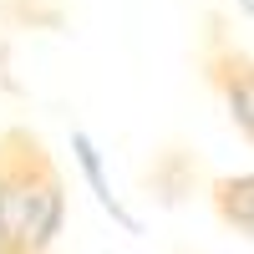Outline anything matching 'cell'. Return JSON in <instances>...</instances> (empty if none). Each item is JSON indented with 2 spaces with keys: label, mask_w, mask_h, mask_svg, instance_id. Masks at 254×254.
<instances>
[{
  "label": "cell",
  "mask_w": 254,
  "mask_h": 254,
  "mask_svg": "<svg viewBox=\"0 0 254 254\" xmlns=\"http://www.w3.org/2000/svg\"><path fill=\"white\" fill-rule=\"evenodd\" d=\"M66 229V178L46 137L26 122L0 127V254H51Z\"/></svg>",
  "instance_id": "obj_1"
},
{
  "label": "cell",
  "mask_w": 254,
  "mask_h": 254,
  "mask_svg": "<svg viewBox=\"0 0 254 254\" xmlns=\"http://www.w3.org/2000/svg\"><path fill=\"white\" fill-rule=\"evenodd\" d=\"M198 71L203 81L224 97L229 122L239 127V137L254 142V56L224 31L219 15H208V31L198 41Z\"/></svg>",
  "instance_id": "obj_2"
},
{
  "label": "cell",
  "mask_w": 254,
  "mask_h": 254,
  "mask_svg": "<svg viewBox=\"0 0 254 254\" xmlns=\"http://www.w3.org/2000/svg\"><path fill=\"white\" fill-rule=\"evenodd\" d=\"M198 178H203V158L193 147H163V153H153V163L142 168V188L153 198H163V203L188 198Z\"/></svg>",
  "instance_id": "obj_3"
},
{
  "label": "cell",
  "mask_w": 254,
  "mask_h": 254,
  "mask_svg": "<svg viewBox=\"0 0 254 254\" xmlns=\"http://www.w3.org/2000/svg\"><path fill=\"white\" fill-rule=\"evenodd\" d=\"M208 203L224 229L254 239V173H224V178H208Z\"/></svg>",
  "instance_id": "obj_4"
},
{
  "label": "cell",
  "mask_w": 254,
  "mask_h": 254,
  "mask_svg": "<svg viewBox=\"0 0 254 254\" xmlns=\"http://www.w3.org/2000/svg\"><path fill=\"white\" fill-rule=\"evenodd\" d=\"M66 5L61 0H0V31H61Z\"/></svg>",
  "instance_id": "obj_5"
},
{
  "label": "cell",
  "mask_w": 254,
  "mask_h": 254,
  "mask_svg": "<svg viewBox=\"0 0 254 254\" xmlns=\"http://www.w3.org/2000/svg\"><path fill=\"white\" fill-rule=\"evenodd\" d=\"M0 92H20V81L10 76V41H5V31H0Z\"/></svg>",
  "instance_id": "obj_6"
}]
</instances>
